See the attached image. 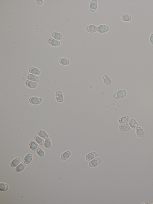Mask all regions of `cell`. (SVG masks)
Here are the masks:
<instances>
[{"mask_svg": "<svg viewBox=\"0 0 153 204\" xmlns=\"http://www.w3.org/2000/svg\"><path fill=\"white\" fill-rule=\"evenodd\" d=\"M37 153L39 156L40 157H43L45 155V152L42 149L38 148L37 151Z\"/></svg>", "mask_w": 153, "mask_h": 204, "instance_id": "obj_30", "label": "cell"}, {"mask_svg": "<svg viewBox=\"0 0 153 204\" xmlns=\"http://www.w3.org/2000/svg\"><path fill=\"white\" fill-rule=\"evenodd\" d=\"M71 154V152L69 151H67L64 152L61 155V160L63 161H64L70 157Z\"/></svg>", "mask_w": 153, "mask_h": 204, "instance_id": "obj_18", "label": "cell"}, {"mask_svg": "<svg viewBox=\"0 0 153 204\" xmlns=\"http://www.w3.org/2000/svg\"><path fill=\"white\" fill-rule=\"evenodd\" d=\"M34 139L36 142L38 144L40 145H43L44 144V141L43 139L38 135H35L34 137Z\"/></svg>", "mask_w": 153, "mask_h": 204, "instance_id": "obj_22", "label": "cell"}, {"mask_svg": "<svg viewBox=\"0 0 153 204\" xmlns=\"http://www.w3.org/2000/svg\"><path fill=\"white\" fill-rule=\"evenodd\" d=\"M9 189L8 185L4 183H0V190L1 191H6Z\"/></svg>", "mask_w": 153, "mask_h": 204, "instance_id": "obj_29", "label": "cell"}, {"mask_svg": "<svg viewBox=\"0 0 153 204\" xmlns=\"http://www.w3.org/2000/svg\"><path fill=\"white\" fill-rule=\"evenodd\" d=\"M136 135L139 138H142L144 135V132L143 129L140 127H139L136 128Z\"/></svg>", "mask_w": 153, "mask_h": 204, "instance_id": "obj_21", "label": "cell"}, {"mask_svg": "<svg viewBox=\"0 0 153 204\" xmlns=\"http://www.w3.org/2000/svg\"><path fill=\"white\" fill-rule=\"evenodd\" d=\"M121 18L122 20L125 22L130 21L132 19L130 15L126 14H122L121 15Z\"/></svg>", "mask_w": 153, "mask_h": 204, "instance_id": "obj_24", "label": "cell"}, {"mask_svg": "<svg viewBox=\"0 0 153 204\" xmlns=\"http://www.w3.org/2000/svg\"><path fill=\"white\" fill-rule=\"evenodd\" d=\"M126 91L124 90H120L117 91L113 95V97L115 99H120L124 98L126 96Z\"/></svg>", "mask_w": 153, "mask_h": 204, "instance_id": "obj_1", "label": "cell"}, {"mask_svg": "<svg viewBox=\"0 0 153 204\" xmlns=\"http://www.w3.org/2000/svg\"><path fill=\"white\" fill-rule=\"evenodd\" d=\"M28 80L35 82H38L40 80V78L38 76L32 74H28L27 76Z\"/></svg>", "mask_w": 153, "mask_h": 204, "instance_id": "obj_15", "label": "cell"}, {"mask_svg": "<svg viewBox=\"0 0 153 204\" xmlns=\"http://www.w3.org/2000/svg\"><path fill=\"white\" fill-rule=\"evenodd\" d=\"M98 6V2L96 0H93L91 1L89 5L90 10L91 12H94L96 11Z\"/></svg>", "mask_w": 153, "mask_h": 204, "instance_id": "obj_5", "label": "cell"}, {"mask_svg": "<svg viewBox=\"0 0 153 204\" xmlns=\"http://www.w3.org/2000/svg\"><path fill=\"white\" fill-rule=\"evenodd\" d=\"M109 29V27L106 25H101L97 27V31L98 33H105L108 31Z\"/></svg>", "mask_w": 153, "mask_h": 204, "instance_id": "obj_4", "label": "cell"}, {"mask_svg": "<svg viewBox=\"0 0 153 204\" xmlns=\"http://www.w3.org/2000/svg\"><path fill=\"white\" fill-rule=\"evenodd\" d=\"M130 126L128 124H120L119 127V130L125 131L129 130L130 129Z\"/></svg>", "mask_w": 153, "mask_h": 204, "instance_id": "obj_17", "label": "cell"}, {"mask_svg": "<svg viewBox=\"0 0 153 204\" xmlns=\"http://www.w3.org/2000/svg\"><path fill=\"white\" fill-rule=\"evenodd\" d=\"M37 134L43 139H46L48 137V135L45 131L42 130H39L37 132Z\"/></svg>", "mask_w": 153, "mask_h": 204, "instance_id": "obj_12", "label": "cell"}, {"mask_svg": "<svg viewBox=\"0 0 153 204\" xmlns=\"http://www.w3.org/2000/svg\"><path fill=\"white\" fill-rule=\"evenodd\" d=\"M26 165L24 163H21L15 168V170L17 172H20L25 169Z\"/></svg>", "mask_w": 153, "mask_h": 204, "instance_id": "obj_20", "label": "cell"}, {"mask_svg": "<svg viewBox=\"0 0 153 204\" xmlns=\"http://www.w3.org/2000/svg\"><path fill=\"white\" fill-rule=\"evenodd\" d=\"M129 120V118L128 116H124L119 119V122L121 124H126L128 122Z\"/></svg>", "mask_w": 153, "mask_h": 204, "instance_id": "obj_26", "label": "cell"}, {"mask_svg": "<svg viewBox=\"0 0 153 204\" xmlns=\"http://www.w3.org/2000/svg\"><path fill=\"white\" fill-rule=\"evenodd\" d=\"M48 42L49 44L54 47H58L60 44L59 41L54 39L53 38H49L48 39Z\"/></svg>", "mask_w": 153, "mask_h": 204, "instance_id": "obj_11", "label": "cell"}, {"mask_svg": "<svg viewBox=\"0 0 153 204\" xmlns=\"http://www.w3.org/2000/svg\"><path fill=\"white\" fill-rule=\"evenodd\" d=\"M51 36L53 38L57 40H60L62 38V37L61 34L60 33L57 32H54L51 34Z\"/></svg>", "mask_w": 153, "mask_h": 204, "instance_id": "obj_27", "label": "cell"}, {"mask_svg": "<svg viewBox=\"0 0 153 204\" xmlns=\"http://www.w3.org/2000/svg\"><path fill=\"white\" fill-rule=\"evenodd\" d=\"M97 156V153L94 151H93V152H91L88 153L86 156V160L88 161H90V160H93V159L95 158Z\"/></svg>", "mask_w": 153, "mask_h": 204, "instance_id": "obj_16", "label": "cell"}, {"mask_svg": "<svg viewBox=\"0 0 153 204\" xmlns=\"http://www.w3.org/2000/svg\"><path fill=\"white\" fill-rule=\"evenodd\" d=\"M29 147L32 150L36 151L39 148V146L37 142L34 141H31L29 143Z\"/></svg>", "mask_w": 153, "mask_h": 204, "instance_id": "obj_8", "label": "cell"}, {"mask_svg": "<svg viewBox=\"0 0 153 204\" xmlns=\"http://www.w3.org/2000/svg\"><path fill=\"white\" fill-rule=\"evenodd\" d=\"M101 159L97 157L93 160L92 161H90L89 163V166L91 167H95L101 163Z\"/></svg>", "mask_w": 153, "mask_h": 204, "instance_id": "obj_3", "label": "cell"}, {"mask_svg": "<svg viewBox=\"0 0 153 204\" xmlns=\"http://www.w3.org/2000/svg\"><path fill=\"white\" fill-rule=\"evenodd\" d=\"M25 84L27 87L30 88H37L38 86V83L37 82L29 80L26 81Z\"/></svg>", "mask_w": 153, "mask_h": 204, "instance_id": "obj_6", "label": "cell"}, {"mask_svg": "<svg viewBox=\"0 0 153 204\" xmlns=\"http://www.w3.org/2000/svg\"><path fill=\"white\" fill-rule=\"evenodd\" d=\"M150 43L152 44L153 45V33H152L150 36Z\"/></svg>", "mask_w": 153, "mask_h": 204, "instance_id": "obj_31", "label": "cell"}, {"mask_svg": "<svg viewBox=\"0 0 153 204\" xmlns=\"http://www.w3.org/2000/svg\"><path fill=\"white\" fill-rule=\"evenodd\" d=\"M21 162V159L20 157H18L11 162V165L12 167H15L19 165Z\"/></svg>", "mask_w": 153, "mask_h": 204, "instance_id": "obj_19", "label": "cell"}, {"mask_svg": "<svg viewBox=\"0 0 153 204\" xmlns=\"http://www.w3.org/2000/svg\"><path fill=\"white\" fill-rule=\"evenodd\" d=\"M29 71L30 73L36 75H39L40 74V72L39 69L34 67L29 68Z\"/></svg>", "mask_w": 153, "mask_h": 204, "instance_id": "obj_9", "label": "cell"}, {"mask_svg": "<svg viewBox=\"0 0 153 204\" xmlns=\"http://www.w3.org/2000/svg\"><path fill=\"white\" fill-rule=\"evenodd\" d=\"M33 158V155L32 154L29 153L26 155L24 158V162L26 164H29L31 162Z\"/></svg>", "mask_w": 153, "mask_h": 204, "instance_id": "obj_10", "label": "cell"}, {"mask_svg": "<svg viewBox=\"0 0 153 204\" xmlns=\"http://www.w3.org/2000/svg\"><path fill=\"white\" fill-rule=\"evenodd\" d=\"M59 62L61 65L64 66H67L69 64V61L67 59L65 58H61L59 59Z\"/></svg>", "mask_w": 153, "mask_h": 204, "instance_id": "obj_25", "label": "cell"}, {"mask_svg": "<svg viewBox=\"0 0 153 204\" xmlns=\"http://www.w3.org/2000/svg\"><path fill=\"white\" fill-rule=\"evenodd\" d=\"M56 100L59 102H63L64 99L63 95L62 92L60 90L57 91L55 94Z\"/></svg>", "mask_w": 153, "mask_h": 204, "instance_id": "obj_7", "label": "cell"}, {"mask_svg": "<svg viewBox=\"0 0 153 204\" xmlns=\"http://www.w3.org/2000/svg\"><path fill=\"white\" fill-rule=\"evenodd\" d=\"M86 31L90 33H94L97 31V27L94 25H87L86 28Z\"/></svg>", "mask_w": 153, "mask_h": 204, "instance_id": "obj_13", "label": "cell"}, {"mask_svg": "<svg viewBox=\"0 0 153 204\" xmlns=\"http://www.w3.org/2000/svg\"><path fill=\"white\" fill-rule=\"evenodd\" d=\"M44 146L46 148H50L51 146V142L50 139L48 138L45 140Z\"/></svg>", "mask_w": 153, "mask_h": 204, "instance_id": "obj_28", "label": "cell"}, {"mask_svg": "<svg viewBox=\"0 0 153 204\" xmlns=\"http://www.w3.org/2000/svg\"><path fill=\"white\" fill-rule=\"evenodd\" d=\"M29 102L32 104L38 105L42 103L43 99L41 98L36 97H32L29 99Z\"/></svg>", "mask_w": 153, "mask_h": 204, "instance_id": "obj_2", "label": "cell"}, {"mask_svg": "<svg viewBox=\"0 0 153 204\" xmlns=\"http://www.w3.org/2000/svg\"><path fill=\"white\" fill-rule=\"evenodd\" d=\"M130 126L132 129H136L138 127V124L137 122L134 119H130L128 122Z\"/></svg>", "mask_w": 153, "mask_h": 204, "instance_id": "obj_14", "label": "cell"}, {"mask_svg": "<svg viewBox=\"0 0 153 204\" xmlns=\"http://www.w3.org/2000/svg\"><path fill=\"white\" fill-rule=\"evenodd\" d=\"M103 80L105 84L108 86H110L111 84V80L107 75H105L104 76L103 78Z\"/></svg>", "mask_w": 153, "mask_h": 204, "instance_id": "obj_23", "label": "cell"}]
</instances>
